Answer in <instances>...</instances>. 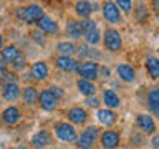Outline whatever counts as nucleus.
Returning <instances> with one entry per match:
<instances>
[{
	"mask_svg": "<svg viewBox=\"0 0 159 149\" xmlns=\"http://www.w3.org/2000/svg\"><path fill=\"white\" fill-rule=\"evenodd\" d=\"M84 37V42H86L88 45H91V47H96V45L101 42V32H99V28H93L91 32H88V33H84L83 35Z\"/></svg>",
	"mask_w": 159,
	"mask_h": 149,
	"instance_id": "c85d7f7f",
	"label": "nucleus"
},
{
	"mask_svg": "<svg viewBox=\"0 0 159 149\" xmlns=\"http://www.w3.org/2000/svg\"><path fill=\"white\" fill-rule=\"evenodd\" d=\"M99 74H103L104 78H108L109 74H111V71H109V68H106V66H99Z\"/></svg>",
	"mask_w": 159,
	"mask_h": 149,
	"instance_id": "ea45409f",
	"label": "nucleus"
},
{
	"mask_svg": "<svg viewBox=\"0 0 159 149\" xmlns=\"http://www.w3.org/2000/svg\"><path fill=\"white\" fill-rule=\"evenodd\" d=\"M66 37H70L71 40H80L83 38V28H81V22L80 20H70L66 23Z\"/></svg>",
	"mask_w": 159,
	"mask_h": 149,
	"instance_id": "a878e982",
	"label": "nucleus"
},
{
	"mask_svg": "<svg viewBox=\"0 0 159 149\" xmlns=\"http://www.w3.org/2000/svg\"><path fill=\"white\" fill-rule=\"evenodd\" d=\"M134 10V8H133ZM134 13H136V18L139 20L141 23H146V20H148V8L144 7V3H139L138 5V8L134 10Z\"/></svg>",
	"mask_w": 159,
	"mask_h": 149,
	"instance_id": "2f4dec72",
	"label": "nucleus"
},
{
	"mask_svg": "<svg viewBox=\"0 0 159 149\" xmlns=\"http://www.w3.org/2000/svg\"><path fill=\"white\" fill-rule=\"evenodd\" d=\"M88 111L81 106H71L66 111V119L75 126H84L88 123Z\"/></svg>",
	"mask_w": 159,
	"mask_h": 149,
	"instance_id": "f8f14e48",
	"label": "nucleus"
},
{
	"mask_svg": "<svg viewBox=\"0 0 159 149\" xmlns=\"http://www.w3.org/2000/svg\"><path fill=\"white\" fill-rule=\"evenodd\" d=\"M151 10L159 17V0H151Z\"/></svg>",
	"mask_w": 159,
	"mask_h": 149,
	"instance_id": "58836bf2",
	"label": "nucleus"
},
{
	"mask_svg": "<svg viewBox=\"0 0 159 149\" xmlns=\"http://www.w3.org/2000/svg\"><path fill=\"white\" fill-rule=\"evenodd\" d=\"M2 27H3V20L0 18V30H2Z\"/></svg>",
	"mask_w": 159,
	"mask_h": 149,
	"instance_id": "37998d69",
	"label": "nucleus"
},
{
	"mask_svg": "<svg viewBox=\"0 0 159 149\" xmlns=\"http://www.w3.org/2000/svg\"><path fill=\"white\" fill-rule=\"evenodd\" d=\"M75 13L80 18H88L89 15L93 13V5L89 0H78L75 3Z\"/></svg>",
	"mask_w": 159,
	"mask_h": 149,
	"instance_id": "bb28decb",
	"label": "nucleus"
},
{
	"mask_svg": "<svg viewBox=\"0 0 159 149\" xmlns=\"http://www.w3.org/2000/svg\"><path fill=\"white\" fill-rule=\"evenodd\" d=\"M101 103L106 108H111V109L121 108V98H119V94L114 91V89H109V88L103 89V93H101Z\"/></svg>",
	"mask_w": 159,
	"mask_h": 149,
	"instance_id": "6ab92c4d",
	"label": "nucleus"
},
{
	"mask_svg": "<svg viewBox=\"0 0 159 149\" xmlns=\"http://www.w3.org/2000/svg\"><path fill=\"white\" fill-rule=\"evenodd\" d=\"M55 66L63 73H73L76 71L78 66V60H75L73 56H65V55H58L55 58Z\"/></svg>",
	"mask_w": 159,
	"mask_h": 149,
	"instance_id": "f3484780",
	"label": "nucleus"
},
{
	"mask_svg": "<svg viewBox=\"0 0 159 149\" xmlns=\"http://www.w3.org/2000/svg\"><path fill=\"white\" fill-rule=\"evenodd\" d=\"M129 141H131V144L133 146H143L144 142H146V134L144 133H141L138 129V131H134L133 134H131V138H129Z\"/></svg>",
	"mask_w": 159,
	"mask_h": 149,
	"instance_id": "7c9ffc66",
	"label": "nucleus"
},
{
	"mask_svg": "<svg viewBox=\"0 0 159 149\" xmlns=\"http://www.w3.org/2000/svg\"><path fill=\"white\" fill-rule=\"evenodd\" d=\"M101 42L104 45V50H108L109 53H118L123 50V37L119 30H116L114 27H108L104 30Z\"/></svg>",
	"mask_w": 159,
	"mask_h": 149,
	"instance_id": "f03ea898",
	"label": "nucleus"
},
{
	"mask_svg": "<svg viewBox=\"0 0 159 149\" xmlns=\"http://www.w3.org/2000/svg\"><path fill=\"white\" fill-rule=\"evenodd\" d=\"M3 47H5V40H3V35L0 33V50H2Z\"/></svg>",
	"mask_w": 159,
	"mask_h": 149,
	"instance_id": "a19ab883",
	"label": "nucleus"
},
{
	"mask_svg": "<svg viewBox=\"0 0 159 149\" xmlns=\"http://www.w3.org/2000/svg\"><path fill=\"white\" fill-rule=\"evenodd\" d=\"M20 53L22 52L18 50V47H15V45H7V47H3L0 50V58H2L7 65H12L15 60L20 56Z\"/></svg>",
	"mask_w": 159,
	"mask_h": 149,
	"instance_id": "393cba45",
	"label": "nucleus"
},
{
	"mask_svg": "<svg viewBox=\"0 0 159 149\" xmlns=\"http://www.w3.org/2000/svg\"><path fill=\"white\" fill-rule=\"evenodd\" d=\"M76 89H78L80 94H83V96H91V94H96V91H98L94 81L86 79V78H78L76 79Z\"/></svg>",
	"mask_w": 159,
	"mask_h": 149,
	"instance_id": "b1692460",
	"label": "nucleus"
},
{
	"mask_svg": "<svg viewBox=\"0 0 159 149\" xmlns=\"http://www.w3.org/2000/svg\"><path fill=\"white\" fill-rule=\"evenodd\" d=\"M151 136H152V138H151V146L157 149V147H159V133L156 131L154 134H151Z\"/></svg>",
	"mask_w": 159,
	"mask_h": 149,
	"instance_id": "4c0bfd02",
	"label": "nucleus"
},
{
	"mask_svg": "<svg viewBox=\"0 0 159 149\" xmlns=\"http://www.w3.org/2000/svg\"><path fill=\"white\" fill-rule=\"evenodd\" d=\"M45 15V10L37 3H30L27 7H18L15 17L23 25H37V22Z\"/></svg>",
	"mask_w": 159,
	"mask_h": 149,
	"instance_id": "f257e3e1",
	"label": "nucleus"
},
{
	"mask_svg": "<svg viewBox=\"0 0 159 149\" xmlns=\"http://www.w3.org/2000/svg\"><path fill=\"white\" fill-rule=\"evenodd\" d=\"M146 104L149 113L156 119H159V86H152L148 89L146 94Z\"/></svg>",
	"mask_w": 159,
	"mask_h": 149,
	"instance_id": "ddd939ff",
	"label": "nucleus"
},
{
	"mask_svg": "<svg viewBox=\"0 0 159 149\" xmlns=\"http://www.w3.org/2000/svg\"><path fill=\"white\" fill-rule=\"evenodd\" d=\"M98 27V23L94 22V20H91V18H83V22H81V28H83V35L84 33H88V32H91L93 28H96Z\"/></svg>",
	"mask_w": 159,
	"mask_h": 149,
	"instance_id": "72a5a7b5",
	"label": "nucleus"
},
{
	"mask_svg": "<svg viewBox=\"0 0 159 149\" xmlns=\"http://www.w3.org/2000/svg\"><path fill=\"white\" fill-rule=\"evenodd\" d=\"M57 52H58V55L73 56V55L76 53V47H75L73 42H66V40H63V42H60V43L57 45Z\"/></svg>",
	"mask_w": 159,
	"mask_h": 149,
	"instance_id": "cd10ccee",
	"label": "nucleus"
},
{
	"mask_svg": "<svg viewBox=\"0 0 159 149\" xmlns=\"http://www.w3.org/2000/svg\"><path fill=\"white\" fill-rule=\"evenodd\" d=\"M50 74V68L47 61L43 60H38V61L32 63V68H30V76H32L35 81H45Z\"/></svg>",
	"mask_w": 159,
	"mask_h": 149,
	"instance_id": "dca6fc26",
	"label": "nucleus"
},
{
	"mask_svg": "<svg viewBox=\"0 0 159 149\" xmlns=\"http://www.w3.org/2000/svg\"><path fill=\"white\" fill-rule=\"evenodd\" d=\"M94 118H96V121L101 124L104 128H113L114 124L118 121V114L114 109L111 108H98L96 109V114H94Z\"/></svg>",
	"mask_w": 159,
	"mask_h": 149,
	"instance_id": "9d476101",
	"label": "nucleus"
},
{
	"mask_svg": "<svg viewBox=\"0 0 159 149\" xmlns=\"http://www.w3.org/2000/svg\"><path fill=\"white\" fill-rule=\"evenodd\" d=\"M10 66L13 68V71H22V70L27 66V60H25V56H23V53H20V56L15 60V61L10 65Z\"/></svg>",
	"mask_w": 159,
	"mask_h": 149,
	"instance_id": "473e14b6",
	"label": "nucleus"
},
{
	"mask_svg": "<svg viewBox=\"0 0 159 149\" xmlns=\"http://www.w3.org/2000/svg\"><path fill=\"white\" fill-rule=\"evenodd\" d=\"M116 76L121 79L123 83L131 84L136 81V70H134L129 63H118L116 65Z\"/></svg>",
	"mask_w": 159,
	"mask_h": 149,
	"instance_id": "4468645a",
	"label": "nucleus"
},
{
	"mask_svg": "<svg viewBox=\"0 0 159 149\" xmlns=\"http://www.w3.org/2000/svg\"><path fill=\"white\" fill-rule=\"evenodd\" d=\"M76 53H78V56L83 58V60H93V61H99V60H103V55L99 53L96 48H93L91 45H88V43L76 47Z\"/></svg>",
	"mask_w": 159,
	"mask_h": 149,
	"instance_id": "412c9836",
	"label": "nucleus"
},
{
	"mask_svg": "<svg viewBox=\"0 0 159 149\" xmlns=\"http://www.w3.org/2000/svg\"><path fill=\"white\" fill-rule=\"evenodd\" d=\"M32 38H33L38 45H45V33H43L38 27H37V30H33V32H32Z\"/></svg>",
	"mask_w": 159,
	"mask_h": 149,
	"instance_id": "c9c22d12",
	"label": "nucleus"
},
{
	"mask_svg": "<svg viewBox=\"0 0 159 149\" xmlns=\"http://www.w3.org/2000/svg\"><path fill=\"white\" fill-rule=\"evenodd\" d=\"M50 89H52V91L55 93V96H57L58 99H61V98H63V94H65V93H63V89L60 88V86H50Z\"/></svg>",
	"mask_w": 159,
	"mask_h": 149,
	"instance_id": "e433bc0d",
	"label": "nucleus"
},
{
	"mask_svg": "<svg viewBox=\"0 0 159 149\" xmlns=\"http://www.w3.org/2000/svg\"><path fill=\"white\" fill-rule=\"evenodd\" d=\"M58 101H60V99L55 96V93L50 88H47V89H42V91L38 93L37 104L43 109V111L50 113V111H55V109L58 108Z\"/></svg>",
	"mask_w": 159,
	"mask_h": 149,
	"instance_id": "6e6552de",
	"label": "nucleus"
},
{
	"mask_svg": "<svg viewBox=\"0 0 159 149\" xmlns=\"http://www.w3.org/2000/svg\"><path fill=\"white\" fill-rule=\"evenodd\" d=\"M144 68H146L148 76L151 79H154V81H157L159 79V56H156V55L146 56V60H144Z\"/></svg>",
	"mask_w": 159,
	"mask_h": 149,
	"instance_id": "4be33fe9",
	"label": "nucleus"
},
{
	"mask_svg": "<svg viewBox=\"0 0 159 149\" xmlns=\"http://www.w3.org/2000/svg\"><path fill=\"white\" fill-rule=\"evenodd\" d=\"M0 2H2V0H0Z\"/></svg>",
	"mask_w": 159,
	"mask_h": 149,
	"instance_id": "c03bdc74",
	"label": "nucleus"
},
{
	"mask_svg": "<svg viewBox=\"0 0 159 149\" xmlns=\"http://www.w3.org/2000/svg\"><path fill=\"white\" fill-rule=\"evenodd\" d=\"M20 98H22V101L25 106H35L38 101V89L32 86V84H28V86L22 88V93H20Z\"/></svg>",
	"mask_w": 159,
	"mask_h": 149,
	"instance_id": "5701e85b",
	"label": "nucleus"
},
{
	"mask_svg": "<svg viewBox=\"0 0 159 149\" xmlns=\"http://www.w3.org/2000/svg\"><path fill=\"white\" fill-rule=\"evenodd\" d=\"M13 2H17V3H23V2H27V0H13Z\"/></svg>",
	"mask_w": 159,
	"mask_h": 149,
	"instance_id": "79ce46f5",
	"label": "nucleus"
},
{
	"mask_svg": "<svg viewBox=\"0 0 159 149\" xmlns=\"http://www.w3.org/2000/svg\"><path fill=\"white\" fill-rule=\"evenodd\" d=\"M20 93H22V88L18 86L17 81H8L2 84V98L8 103H15L20 98Z\"/></svg>",
	"mask_w": 159,
	"mask_h": 149,
	"instance_id": "2eb2a0df",
	"label": "nucleus"
},
{
	"mask_svg": "<svg viewBox=\"0 0 159 149\" xmlns=\"http://www.w3.org/2000/svg\"><path fill=\"white\" fill-rule=\"evenodd\" d=\"M33 147H47V146H52L53 142V138H52V133L48 129H40L32 136L30 139Z\"/></svg>",
	"mask_w": 159,
	"mask_h": 149,
	"instance_id": "a211bd4d",
	"label": "nucleus"
},
{
	"mask_svg": "<svg viewBox=\"0 0 159 149\" xmlns=\"http://www.w3.org/2000/svg\"><path fill=\"white\" fill-rule=\"evenodd\" d=\"M37 27L42 30L45 35H57L58 33V22L52 18L50 15H43L37 22Z\"/></svg>",
	"mask_w": 159,
	"mask_h": 149,
	"instance_id": "aec40b11",
	"label": "nucleus"
},
{
	"mask_svg": "<svg viewBox=\"0 0 159 149\" xmlns=\"http://www.w3.org/2000/svg\"><path fill=\"white\" fill-rule=\"evenodd\" d=\"M76 73L80 78H86L94 81V79L99 78V65L98 61H93V60H84L83 63H78Z\"/></svg>",
	"mask_w": 159,
	"mask_h": 149,
	"instance_id": "423d86ee",
	"label": "nucleus"
},
{
	"mask_svg": "<svg viewBox=\"0 0 159 149\" xmlns=\"http://www.w3.org/2000/svg\"><path fill=\"white\" fill-rule=\"evenodd\" d=\"M114 3L118 5V8L121 10V12L124 13V15H131V12H133V0H113Z\"/></svg>",
	"mask_w": 159,
	"mask_h": 149,
	"instance_id": "c756f323",
	"label": "nucleus"
},
{
	"mask_svg": "<svg viewBox=\"0 0 159 149\" xmlns=\"http://www.w3.org/2000/svg\"><path fill=\"white\" fill-rule=\"evenodd\" d=\"M101 13L103 18L111 25H119L123 23V12L118 8V5L113 0H104L101 3Z\"/></svg>",
	"mask_w": 159,
	"mask_h": 149,
	"instance_id": "39448f33",
	"label": "nucleus"
},
{
	"mask_svg": "<svg viewBox=\"0 0 159 149\" xmlns=\"http://www.w3.org/2000/svg\"><path fill=\"white\" fill-rule=\"evenodd\" d=\"M86 99H84V103H86V106L88 108H93V109H98L99 108V104H101V101L94 96V94H91V96H84Z\"/></svg>",
	"mask_w": 159,
	"mask_h": 149,
	"instance_id": "f704fd0d",
	"label": "nucleus"
},
{
	"mask_svg": "<svg viewBox=\"0 0 159 149\" xmlns=\"http://www.w3.org/2000/svg\"><path fill=\"white\" fill-rule=\"evenodd\" d=\"M20 119H22V111L15 104H10V106L2 109V113H0V121L5 126H15V124L20 123Z\"/></svg>",
	"mask_w": 159,
	"mask_h": 149,
	"instance_id": "9b49d317",
	"label": "nucleus"
},
{
	"mask_svg": "<svg viewBox=\"0 0 159 149\" xmlns=\"http://www.w3.org/2000/svg\"><path fill=\"white\" fill-rule=\"evenodd\" d=\"M53 133H55V136H57L58 141H61V142H75V141H76V138H78L76 126L71 124L70 121H58V123H55Z\"/></svg>",
	"mask_w": 159,
	"mask_h": 149,
	"instance_id": "7ed1b4c3",
	"label": "nucleus"
},
{
	"mask_svg": "<svg viewBox=\"0 0 159 149\" xmlns=\"http://www.w3.org/2000/svg\"><path fill=\"white\" fill-rule=\"evenodd\" d=\"M136 128L146 136H151V134L157 131L156 119L152 118V114H148V113H139L136 116Z\"/></svg>",
	"mask_w": 159,
	"mask_h": 149,
	"instance_id": "0eeeda50",
	"label": "nucleus"
},
{
	"mask_svg": "<svg viewBox=\"0 0 159 149\" xmlns=\"http://www.w3.org/2000/svg\"><path fill=\"white\" fill-rule=\"evenodd\" d=\"M99 144L104 149H114L121 144V134L116 129H104L99 133Z\"/></svg>",
	"mask_w": 159,
	"mask_h": 149,
	"instance_id": "1a4fd4ad",
	"label": "nucleus"
},
{
	"mask_svg": "<svg viewBox=\"0 0 159 149\" xmlns=\"http://www.w3.org/2000/svg\"><path fill=\"white\" fill-rule=\"evenodd\" d=\"M99 128L98 126H86L81 131V134L76 138V141H75V144H76L78 147H83V149H89L94 146V142L98 141L99 138Z\"/></svg>",
	"mask_w": 159,
	"mask_h": 149,
	"instance_id": "20e7f679",
	"label": "nucleus"
}]
</instances>
